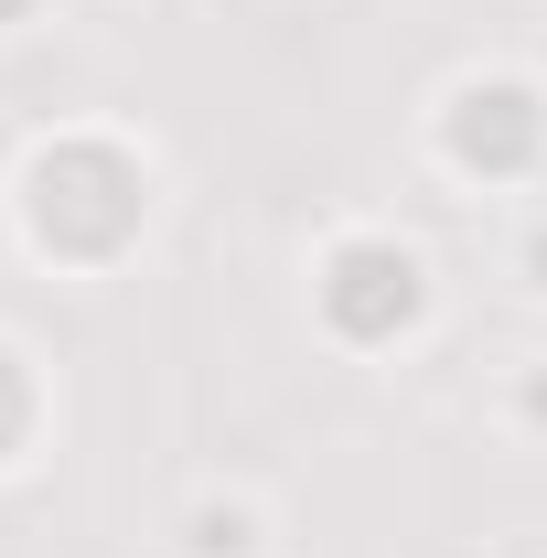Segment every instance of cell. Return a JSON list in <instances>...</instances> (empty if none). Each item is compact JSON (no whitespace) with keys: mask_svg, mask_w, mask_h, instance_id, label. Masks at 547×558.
Listing matches in <instances>:
<instances>
[{"mask_svg":"<svg viewBox=\"0 0 547 558\" xmlns=\"http://www.w3.org/2000/svg\"><path fill=\"white\" fill-rule=\"evenodd\" d=\"M323 301H333L343 333H387V323H409V312H418V269L398 258V247H343Z\"/></svg>","mask_w":547,"mask_h":558,"instance_id":"obj_1","label":"cell"},{"mask_svg":"<svg viewBox=\"0 0 547 558\" xmlns=\"http://www.w3.org/2000/svg\"><path fill=\"white\" fill-rule=\"evenodd\" d=\"M462 108H473V119H462V150H494V161H515V150H526V140H537V108H526V97H515V86H494V97H462Z\"/></svg>","mask_w":547,"mask_h":558,"instance_id":"obj_2","label":"cell"},{"mask_svg":"<svg viewBox=\"0 0 547 558\" xmlns=\"http://www.w3.org/2000/svg\"><path fill=\"white\" fill-rule=\"evenodd\" d=\"M0 11H11V0H0Z\"/></svg>","mask_w":547,"mask_h":558,"instance_id":"obj_3","label":"cell"}]
</instances>
